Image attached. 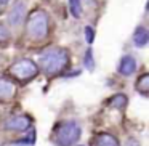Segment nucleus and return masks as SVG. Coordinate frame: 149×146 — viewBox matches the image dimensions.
<instances>
[{
  "mask_svg": "<svg viewBox=\"0 0 149 146\" xmlns=\"http://www.w3.org/2000/svg\"><path fill=\"white\" fill-rule=\"evenodd\" d=\"M11 77H15L19 82H29L31 79H34L39 74V68L34 61L31 59H19V61L13 63L8 69Z\"/></svg>",
  "mask_w": 149,
  "mask_h": 146,
  "instance_id": "20e7f679",
  "label": "nucleus"
},
{
  "mask_svg": "<svg viewBox=\"0 0 149 146\" xmlns=\"http://www.w3.org/2000/svg\"><path fill=\"white\" fill-rule=\"evenodd\" d=\"M69 10H71L72 16L80 18V15H82V3H80V0H69Z\"/></svg>",
  "mask_w": 149,
  "mask_h": 146,
  "instance_id": "ddd939ff",
  "label": "nucleus"
},
{
  "mask_svg": "<svg viewBox=\"0 0 149 146\" xmlns=\"http://www.w3.org/2000/svg\"><path fill=\"white\" fill-rule=\"evenodd\" d=\"M26 32L31 40H43L48 36V15L43 10L32 11L27 18Z\"/></svg>",
  "mask_w": 149,
  "mask_h": 146,
  "instance_id": "7ed1b4c3",
  "label": "nucleus"
},
{
  "mask_svg": "<svg viewBox=\"0 0 149 146\" xmlns=\"http://www.w3.org/2000/svg\"><path fill=\"white\" fill-rule=\"evenodd\" d=\"M32 125V120H31L29 116H11L5 120V129L8 130H15V132H24L27 130L29 127Z\"/></svg>",
  "mask_w": 149,
  "mask_h": 146,
  "instance_id": "39448f33",
  "label": "nucleus"
},
{
  "mask_svg": "<svg viewBox=\"0 0 149 146\" xmlns=\"http://www.w3.org/2000/svg\"><path fill=\"white\" fill-rule=\"evenodd\" d=\"M24 16H26V5L23 2H18V3L13 5V8L8 13V23L11 26H16V24H19L24 20Z\"/></svg>",
  "mask_w": 149,
  "mask_h": 146,
  "instance_id": "423d86ee",
  "label": "nucleus"
},
{
  "mask_svg": "<svg viewBox=\"0 0 149 146\" xmlns=\"http://www.w3.org/2000/svg\"><path fill=\"white\" fill-rule=\"evenodd\" d=\"M16 93V85L5 77H0V101H8Z\"/></svg>",
  "mask_w": 149,
  "mask_h": 146,
  "instance_id": "0eeeda50",
  "label": "nucleus"
},
{
  "mask_svg": "<svg viewBox=\"0 0 149 146\" xmlns=\"http://www.w3.org/2000/svg\"><path fill=\"white\" fill-rule=\"evenodd\" d=\"M34 143H36V130H34V132H29L26 138L16 141L15 145L16 146H34Z\"/></svg>",
  "mask_w": 149,
  "mask_h": 146,
  "instance_id": "4468645a",
  "label": "nucleus"
},
{
  "mask_svg": "<svg viewBox=\"0 0 149 146\" xmlns=\"http://www.w3.org/2000/svg\"><path fill=\"white\" fill-rule=\"evenodd\" d=\"M85 37H87V42L88 43H93V40H95V29L91 26L85 27Z\"/></svg>",
  "mask_w": 149,
  "mask_h": 146,
  "instance_id": "f3484780",
  "label": "nucleus"
},
{
  "mask_svg": "<svg viewBox=\"0 0 149 146\" xmlns=\"http://www.w3.org/2000/svg\"><path fill=\"white\" fill-rule=\"evenodd\" d=\"M69 64V53L68 50L61 48V47H53L48 48L40 55V68H42L43 74L53 77V75L63 72Z\"/></svg>",
  "mask_w": 149,
  "mask_h": 146,
  "instance_id": "f257e3e1",
  "label": "nucleus"
},
{
  "mask_svg": "<svg viewBox=\"0 0 149 146\" xmlns=\"http://www.w3.org/2000/svg\"><path fill=\"white\" fill-rule=\"evenodd\" d=\"M91 146H120V143L111 133H98L91 140Z\"/></svg>",
  "mask_w": 149,
  "mask_h": 146,
  "instance_id": "6e6552de",
  "label": "nucleus"
},
{
  "mask_svg": "<svg viewBox=\"0 0 149 146\" xmlns=\"http://www.w3.org/2000/svg\"><path fill=\"white\" fill-rule=\"evenodd\" d=\"M82 135V129L75 120H66L55 127L53 141L56 146H72L79 141Z\"/></svg>",
  "mask_w": 149,
  "mask_h": 146,
  "instance_id": "f03ea898",
  "label": "nucleus"
},
{
  "mask_svg": "<svg viewBox=\"0 0 149 146\" xmlns=\"http://www.w3.org/2000/svg\"><path fill=\"white\" fill-rule=\"evenodd\" d=\"M8 39H10V32H8V29L3 26V24H0V43H5Z\"/></svg>",
  "mask_w": 149,
  "mask_h": 146,
  "instance_id": "dca6fc26",
  "label": "nucleus"
},
{
  "mask_svg": "<svg viewBox=\"0 0 149 146\" xmlns=\"http://www.w3.org/2000/svg\"><path fill=\"white\" fill-rule=\"evenodd\" d=\"M8 2H10V0H0V3H2V5H5V3H8Z\"/></svg>",
  "mask_w": 149,
  "mask_h": 146,
  "instance_id": "a211bd4d",
  "label": "nucleus"
},
{
  "mask_svg": "<svg viewBox=\"0 0 149 146\" xmlns=\"http://www.w3.org/2000/svg\"><path fill=\"white\" fill-rule=\"evenodd\" d=\"M84 64L87 69H93L95 68V61H93V53H91V50H88L87 53H85V58H84Z\"/></svg>",
  "mask_w": 149,
  "mask_h": 146,
  "instance_id": "2eb2a0df",
  "label": "nucleus"
},
{
  "mask_svg": "<svg viewBox=\"0 0 149 146\" xmlns=\"http://www.w3.org/2000/svg\"><path fill=\"white\" fill-rule=\"evenodd\" d=\"M135 88H136V92H139L141 95L146 96V95L149 93V74H143L141 77L138 79Z\"/></svg>",
  "mask_w": 149,
  "mask_h": 146,
  "instance_id": "f8f14e48",
  "label": "nucleus"
},
{
  "mask_svg": "<svg viewBox=\"0 0 149 146\" xmlns=\"http://www.w3.org/2000/svg\"><path fill=\"white\" fill-rule=\"evenodd\" d=\"M136 71V61L133 56H123L122 59H120L119 63V72L122 75H125V77H128V75H132L133 72Z\"/></svg>",
  "mask_w": 149,
  "mask_h": 146,
  "instance_id": "1a4fd4ad",
  "label": "nucleus"
},
{
  "mask_svg": "<svg viewBox=\"0 0 149 146\" xmlns=\"http://www.w3.org/2000/svg\"><path fill=\"white\" fill-rule=\"evenodd\" d=\"M107 104H109L111 109H123L127 106V96L123 93H117L111 98Z\"/></svg>",
  "mask_w": 149,
  "mask_h": 146,
  "instance_id": "9b49d317",
  "label": "nucleus"
},
{
  "mask_svg": "<svg viewBox=\"0 0 149 146\" xmlns=\"http://www.w3.org/2000/svg\"><path fill=\"white\" fill-rule=\"evenodd\" d=\"M148 40H149V32H148V29H146V27H143V26L136 27L135 34H133V42H135V47L143 48V47H146Z\"/></svg>",
  "mask_w": 149,
  "mask_h": 146,
  "instance_id": "9d476101",
  "label": "nucleus"
},
{
  "mask_svg": "<svg viewBox=\"0 0 149 146\" xmlns=\"http://www.w3.org/2000/svg\"><path fill=\"white\" fill-rule=\"evenodd\" d=\"M0 5H2V3H0Z\"/></svg>",
  "mask_w": 149,
  "mask_h": 146,
  "instance_id": "6ab92c4d",
  "label": "nucleus"
}]
</instances>
